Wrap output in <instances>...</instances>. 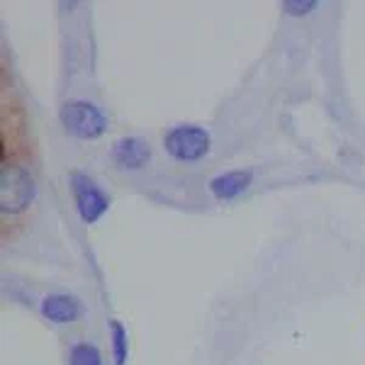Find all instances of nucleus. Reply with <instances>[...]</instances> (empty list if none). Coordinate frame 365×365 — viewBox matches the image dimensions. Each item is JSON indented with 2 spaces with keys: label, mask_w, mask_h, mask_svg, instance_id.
Returning <instances> with one entry per match:
<instances>
[{
  "label": "nucleus",
  "mask_w": 365,
  "mask_h": 365,
  "mask_svg": "<svg viewBox=\"0 0 365 365\" xmlns=\"http://www.w3.org/2000/svg\"><path fill=\"white\" fill-rule=\"evenodd\" d=\"M58 122L63 132L81 141H96L108 132V115L96 103L83 98L66 100L58 110Z\"/></svg>",
  "instance_id": "1"
},
{
  "label": "nucleus",
  "mask_w": 365,
  "mask_h": 365,
  "mask_svg": "<svg viewBox=\"0 0 365 365\" xmlns=\"http://www.w3.org/2000/svg\"><path fill=\"white\" fill-rule=\"evenodd\" d=\"M37 197V180L25 166H8L3 163L0 173V202L3 215H22Z\"/></svg>",
  "instance_id": "4"
},
{
  "label": "nucleus",
  "mask_w": 365,
  "mask_h": 365,
  "mask_svg": "<svg viewBox=\"0 0 365 365\" xmlns=\"http://www.w3.org/2000/svg\"><path fill=\"white\" fill-rule=\"evenodd\" d=\"M319 8V3H314V0H304V3H299V0H285L282 3V10H285L287 15H309L312 10H317Z\"/></svg>",
  "instance_id": "10"
},
{
  "label": "nucleus",
  "mask_w": 365,
  "mask_h": 365,
  "mask_svg": "<svg viewBox=\"0 0 365 365\" xmlns=\"http://www.w3.org/2000/svg\"><path fill=\"white\" fill-rule=\"evenodd\" d=\"M68 365H103V353L96 344L76 341L68 351Z\"/></svg>",
  "instance_id": "9"
},
{
  "label": "nucleus",
  "mask_w": 365,
  "mask_h": 365,
  "mask_svg": "<svg viewBox=\"0 0 365 365\" xmlns=\"http://www.w3.org/2000/svg\"><path fill=\"white\" fill-rule=\"evenodd\" d=\"M68 185L83 225H96V222H100L108 215L113 200H110V195L100 187V182L93 175L83 173V170H71Z\"/></svg>",
  "instance_id": "3"
},
{
  "label": "nucleus",
  "mask_w": 365,
  "mask_h": 365,
  "mask_svg": "<svg viewBox=\"0 0 365 365\" xmlns=\"http://www.w3.org/2000/svg\"><path fill=\"white\" fill-rule=\"evenodd\" d=\"M253 182V170L249 168H237V170H225V173L215 175L207 182L210 195L220 202H229V200H237L239 195H244Z\"/></svg>",
  "instance_id": "6"
},
{
  "label": "nucleus",
  "mask_w": 365,
  "mask_h": 365,
  "mask_svg": "<svg viewBox=\"0 0 365 365\" xmlns=\"http://www.w3.org/2000/svg\"><path fill=\"white\" fill-rule=\"evenodd\" d=\"M83 302L71 292H51L42 299V314L54 324H73L83 317Z\"/></svg>",
  "instance_id": "7"
},
{
  "label": "nucleus",
  "mask_w": 365,
  "mask_h": 365,
  "mask_svg": "<svg viewBox=\"0 0 365 365\" xmlns=\"http://www.w3.org/2000/svg\"><path fill=\"white\" fill-rule=\"evenodd\" d=\"M110 341H113V361L115 365H127L129 358V334L122 322H110Z\"/></svg>",
  "instance_id": "8"
},
{
  "label": "nucleus",
  "mask_w": 365,
  "mask_h": 365,
  "mask_svg": "<svg viewBox=\"0 0 365 365\" xmlns=\"http://www.w3.org/2000/svg\"><path fill=\"white\" fill-rule=\"evenodd\" d=\"M110 158L122 170H141L151 161V144L141 137H120L110 149Z\"/></svg>",
  "instance_id": "5"
},
{
  "label": "nucleus",
  "mask_w": 365,
  "mask_h": 365,
  "mask_svg": "<svg viewBox=\"0 0 365 365\" xmlns=\"http://www.w3.org/2000/svg\"><path fill=\"white\" fill-rule=\"evenodd\" d=\"M212 149V137L200 125H175L163 134V151L175 163H200Z\"/></svg>",
  "instance_id": "2"
}]
</instances>
